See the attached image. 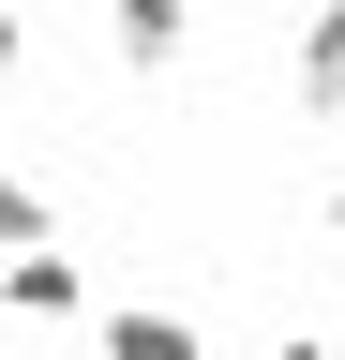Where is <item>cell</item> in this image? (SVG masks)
<instances>
[{
    "label": "cell",
    "mask_w": 345,
    "mask_h": 360,
    "mask_svg": "<svg viewBox=\"0 0 345 360\" xmlns=\"http://www.w3.org/2000/svg\"><path fill=\"white\" fill-rule=\"evenodd\" d=\"M0 315H30V330H91V270H75L60 240L0 255Z\"/></svg>",
    "instance_id": "obj_1"
},
{
    "label": "cell",
    "mask_w": 345,
    "mask_h": 360,
    "mask_svg": "<svg viewBox=\"0 0 345 360\" xmlns=\"http://www.w3.org/2000/svg\"><path fill=\"white\" fill-rule=\"evenodd\" d=\"M285 90H300V120H345V0H300V45H285Z\"/></svg>",
    "instance_id": "obj_2"
},
{
    "label": "cell",
    "mask_w": 345,
    "mask_h": 360,
    "mask_svg": "<svg viewBox=\"0 0 345 360\" xmlns=\"http://www.w3.org/2000/svg\"><path fill=\"white\" fill-rule=\"evenodd\" d=\"M30 240H60V195L30 165H0V255H30Z\"/></svg>",
    "instance_id": "obj_5"
},
{
    "label": "cell",
    "mask_w": 345,
    "mask_h": 360,
    "mask_svg": "<svg viewBox=\"0 0 345 360\" xmlns=\"http://www.w3.org/2000/svg\"><path fill=\"white\" fill-rule=\"evenodd\" d=\"M91 360H210V330L181 300H120V315H91Z\"/></svg>",
    "instance_id": "obj_3"
},
{
    "label": "cell",
    "mask_w": 345,
    "mask_h": 360,
    "mask_svg": "<svg viewBox=\"0 0 345 360\" xmlns=\"http://www.w3.org/2000/svg\"><path fill=\"white\" fill-rule=\"evenodd\" d=\"M15 60H30V15H15V0H0V90H15Z\"/></svg>",
    "instance_id": "obj_6"
},
{
    "label": "cell",
    "mask_w": 345,
    "mask_h": 360,
    "mask_svg": "<svg viewBox=\"0 0 345 360\" xmlns=\"http://www.w3.org/2000/svg\"><path fill=\"white\" fill-rule=\"evenodd\" d=\"M330 255H345V195H330Z\"/></svg>",
    "instance_id": "obj_8"
},
{
    "label": "cell",
    "mask_w": 345,
    "mask_h": 360,
    "mask_svg": "<svg viewBox=\"0 0 345 360\" xmlns=\"http://www.w3.org/2000/svg\"><path fill=\"white\" fill-rule=\"evenodd\" d=\"M271 360H330V345H315V330H285V345H271Z\"/></svg>",
    "instance_id": "obj_7"
},
{
    "label": "cell",
    "mask_w": 345,
    "mask_h": 360,
    "mask_svg": "<svg viewBox=\"0 0 345 360\" xmlns=\"http://www.w3.org/2000/svg\"><path fill=\"white\" fill-rule=\"evenodd\" d=\"M181 45H195V0H105V60L120 75H165Z\"/></svg>",
    "instance_id": "obj_4"
}]
</instances>
